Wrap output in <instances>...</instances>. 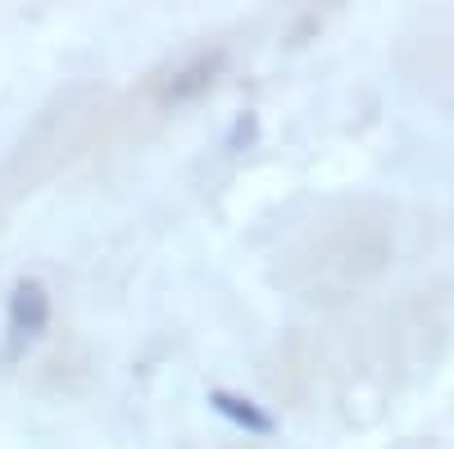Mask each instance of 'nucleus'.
I'll use <instances>...</instances> for the list:
<instances>
[{
	"mask_svg": "<svg viewBox=\"0 0 454 449\" xmlns=\"http://www.w3.org/2000/svg\"><path fill=\"white\" fill-rule=\"evenodd\" d=\"M218 64H223V55L214 50V55H200L196 64H186L182 73H177V78L168 82V100H192V96H200L209 82H214V73H218Z\"/></svg>",
	"mask_w": 454,
	"mask_h": 449,
	"instance_id": "nucleus-3",
	"label": "nucleus"
},
{
	"mask_svg": "<svg viewBox=\"0 0 454 449\" xmlns=\"http://www.w3.org/2000/svg\"><path fill=\"white\" fill-rule=\"evenodd\" d=\"M46 322H51V295H46V286L36 277L14 282V290H10V350L32 345L36 336L46 331Z\"/></svg>",
	"mask_w": 454,
	"mask_h": 449,
	"instance_id": "nucleus-1",
	"label": "nucleus"
},
{
	"mask_svg": "<svg viewBox=\"0 0 454 449\" xmlns=\"http://www.w3.org/2000/svg\"><path fill=\"white\" fill-rule=\"evenodd\" d=\"M209 408H214L218 418H227L232 427L250 431V436H269V431L278 427L269 408H259L254 399H246V395H232V391H209Z\"/></svg>",
	"mask_w": 454,
	"mask_h": 449,
	"instance_id": "nucleus-2",
	"label": "nucleus"
}]
</instances>
